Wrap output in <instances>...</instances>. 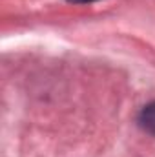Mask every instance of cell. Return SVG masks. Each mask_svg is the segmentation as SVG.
I'll list each match as a JSON object with an SVG mask.
<instances>
[{"label": "cell", "instance_id": "cell-1", "mask_svg": "<svg viewBox=\"0 0 155 157\" xmlns=\"http://www.w3.org/2000/svg\"><path fill=\"white\" fill-rule=\"evenodd\" d=\"M139 124L144 132L155 135V101L142 108V112L139 115Z\"/></svg>", "mask_w": 155, "mask_h": 157}, {"label": "cell", "instance_id": "cell-2", "mask_svg": "<svg viewBox=\"0 0 155 157\" xmlns=\"http://www.w3.org/2000/svg\"><path fill=\"white\" fill-rule=\"evenodd\" d=\"M70 2H75V4H86V2H95V0H70Z\"/></svg>", "mask_w": 155, "mask_h": 157}]
</instances>
